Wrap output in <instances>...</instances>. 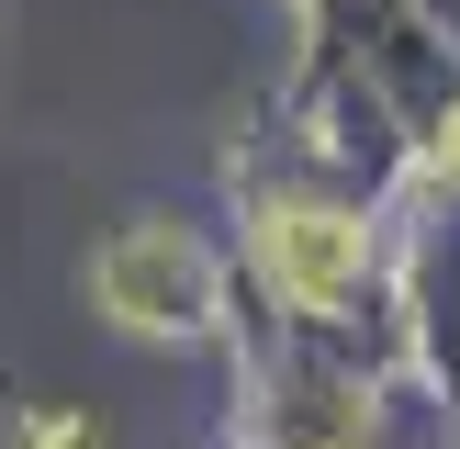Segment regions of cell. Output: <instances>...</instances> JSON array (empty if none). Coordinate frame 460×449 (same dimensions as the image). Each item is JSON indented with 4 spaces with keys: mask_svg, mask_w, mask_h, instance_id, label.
<instances>
[{
    "mask_svg": "<svg viewBox=\"0 0 460 449\" xmlns=\"http://www.w3.org/2000/svg\"><path fill=\"white\" fill-rule=\"evenodd\" d=\"M259 259L281 269L292 304H337L349 269H359V224H349V214H270V224H259Z\"/></svg>",
    "mask_w": 460,
    "mask_h": 449,
    "instance_id": "obj_2",
    "label": "cell"
},
{
    "mask_svg": "<svg viewBox=\"0 0 460 449\" xmlns=\"http://www.w3.org/2000/svg\"><path fill=\"white\" fill-rule=\"evenodd\" d=\"M102 292H112V314H135V326H191L202 269H191L180 236H124V247L102 259Z\"/></svg>",
    "mask_w": 460,
    "mask_h": 449,
    "instance_id": "obj_1",
    "label": "cell"
}]
</instances>
